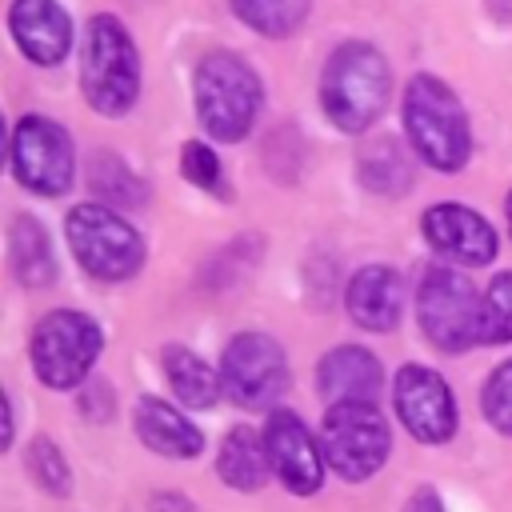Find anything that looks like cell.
Wrapping results in <instances>:
<instances>
[{"label": "cell", "mask_w": 512, "mask_h": 512, "mask_svg": "<svg viewBox=\"0 0 512 512\" xmlns=\"http://www.w3.org/2000/svg\"><path fill=\"white\" fill-rule=\"evenodd\" d=\"M388 88H392V76L384 56L364 40H348L324 64L320 104L340 132H364L380 120L388 104Z\"/></svg>", "instance_id": "6da1fadb"}, {"label": "cell", "mask_w": 512, "mask_h": 512, "mask_svg": "<svg viewBox=\"0 0 512 512\" xmlns=\"http://www.w3.org/2000/svg\"><path fill=\"white\" fill-rule=\"evenodd\" d=\"M404 128H408L412 152L440 172H460L472 156V132H468V116H464L460 100L452 96V88L444 80H436L428 72L408 80Z\"/></svg>", "instance_id": "7a4b0ae2"}, {"label": "cell", "mask_w": 512, "mask_h": 512, "mask_svg": "<svg viewBox=\"0 0 512 512\" xmlns=\"http://www.w3.org/2000/svg\"><path fill=\"white\" fill-rule=\"evenodd\" d=\"M192 92H196V116H200V124L216 140L236 144L256 124V112H260V76L248 68L244 56H236V52H212V56H204L196 64Z\"/></svg>", "instance_id": "3957f363"}, {"label": "cell", "mask_w": 512, "mask_h": 512, "mask_svg": "<svg viewBox=\"0 0 512 512\" xmlns=\"http://www.w3.org/2000/svg\"><path fill=\"white\" fill-rule=\"evenodd\" d=\"M84 100L104 116H124L140 92V56L116 16H92L80 64Z\"/></svg>", "instance_id": "277c9868"}, {"label": "cell", "mask_w": 512, "mask_h": 512, "mask_svg": "<svg viewBox=\"0 0 512 512\" xmlns=\"http://www.w3.org/2000/svg\"><path fill=\"white\" fill-rule=\"evenodd\" d=\"M68 244L80 268L96 280H128L144 264V240L140 232L112 208V204H76L68 212Z\"/></svg>", "instance_id": "5b68a950"}, {"label": "cell", "mask_w": 512, "mask_h": 512, "mask_svg": "<svg viewBox=\"0 0 512 512\" xmlns=\"http://www.w3.org/2000/svg\"><path fill=\"white\" fill-rule=\"evenodd\" d=\"M480 292L452 264H432L416 288V312L424 336L440 352H464L480 344Z\"/></svg>", "instance_id": "8992f818"}, {"label": "cell", "mask_w": 512, "mask_h": 512, "mask_svg": "<svg viewBox=\"0 0 512 512\" xmlns=\"http://www.w3.org/2000/svg\"><path fill=\"white\" fill-rule=\"evenodd\" d=\"M320 448H324V460L336 476L368 480L388 460V448H392L388 420L368 400L328 404V416L320 424Z\"/></svg>", "instance_id": "52a82bcc"}, {"label": "cell", "mask_w": 512, "mask_h": 512, "mask_svg": "<svg viewBox=\"0 0 512 512\" xmlns=\"http://www.w3.org/2000/svg\"><path fill=\"white\" fill-rule=\"evenodd\" d=\"M100 344H104V332L92 316L72 308L48 312L32 328V368L48 388H76L92 372Z\"/></svg>", "instance_id": "ba28073f"}, {"label": "cell", "mask_w": 512, "mask_h": 512, "mask_svg": "<svg viewBox=\"0 0 512 512\" xmlns=\"http://www.w3.org/2000/svg\"><path fill=\"white\" fill-rule=\"evenodd\" d=\"M220 384H224V396L236 400L240 408H268L288 388L284 348L264 332L232 336L220 356Z\"/></svg>", "instance_id": "9c48e42d"}, {"label": "cell", "mask_w": 512, "mask_h": 512, "mask_svg": "<svg viewBox=\"0 0 512 512\" xmlns=\"http://www.w3.org/2000/svg\"><path fill=\"white\" fill-rule=\"evenodd\" d=\"M72 140L48 116H20L12 128V172L24 188L40 196H60L72 188Z\"/></svg>", "instance_id": "30bf717a"}, {"label": "cell", "mask_w": 512, "mask_h": 512, "mask_svg": "<svg viewBox=\"0 0 512 512\" xmlns=\"http://www.w3.org/2000/svg\"><path fill=\"white\" fill-rule=\"evenodd\" d=\"M392 404H396L400 424L416 440H424V444L452 440V432H456V400H452V388L444 384L440 372H432L424 364H404L396 372V384H392Z\"/></svg>", "instance_id": "8fae6325"}, {"label": "cell", "mask_w": 512, "mask_h": 512, "mask_svg": "<svg viewBox=\"0 0 512 512\" xmlns=\"http://www.w3.org/2000/svg\"><path fill=\"white\" fill-rule=\"evenodd\" d=\"M264 448L272 460V472L280 476V484L296 496H312L324 484V448L312 440L308 424L288 412L276 408L264 420Z\"/></svg>", "instance_id": "7c38bea8"}, {"label": "cell", "mask_w": 512, "mask_h": 512, "mask_svg": "<svg viewBox=\"0 0 512 512\" xmlns=\"http://www.w3.org/2000/svg\"><path fill=\"white\" fill-rule=\"evenodd\" d=\"M420 224H424V240L456 264H488L496 256L492 224L464 204H432Z\"/></svg>", "instance_id": "4fadbf2b"}, {"label": "cell", "mask_w": 512, "mask_h": 512, "mask_svg": "<svg viewBox=\"0 0 512 512\" xmlns=\"http://www.w3.org/2000/svg\"><path fill=\"white\" fill-rule=\"evenodd\" d=\"M8 32L32 64H60L72 48V20L56 0H12Z\"/></svg>", "instance_id": "5bb4252c"}, {"label": "cell", "mask_w": 512, "mask_h": 512, "mask_svg": "<svg viewBox=\"0 0 512 512\" xmlns=\"http://www.w3.org/2000/svg\"><path fill=\"white\" fill-rule=\"evenodd\" d=\"M384 388V368L380 360L360 348V344H340L316 364V392L328 404H348V400H368L376 404Z\"/></svg>", "instance_id": "9a60e30c"}, {"label": "cell", "mask_w": 512, "mask_h": 512, "mask_svg": "<svg viewBox=\"0 0 512 512\" xmlns=\"http://www.w3.org/2000/svg\"><path fill=\"white\" fill-rule=\"evenodd\" d=\"M344 304H348V316L368 328V332H388L396 328L400 320V308H404V284L392 268L384 264H368L360 268L352 280H348V292H344Z\"/></svg>", "instance_id": "2e32d148"}, {"label": "cell", "mask_w": 512, "mask_h": 512, "mask_svg": "<svg viewBox=\"0 0 512 512\" xmlns=\"http://www.w3.org/2000/svg\"><path fill=\"white\" fill-rule=\"evenodd\" d=\"M136 436H140L152 452L172 456V460H192V456H200V448H204L200 428H196L188 416H180L172 404L156 400V396H144V400L136 404Z\"/></svg>", "instance_id": "e0dca14e"}, {"label": "cell", "mask_w": 512, "mask_h": 512, "mask_svg": "<svg viewBox=\"0 0 512 512\" xmlns=\"http://www.w3.org/2000/svg\"><path fill=\"white\" fill-rule=\"evenodd\" d=\"M268 448H264V436H256L248 424H236L224 444H220V456H216V472L228 488L236 492H256L264 480H268Z\"/></svg>", "instance_id": "ac0fdd59"}, {"label": "cell", "mask_w": 512, "mask_h": 512, "mask_svg": "<svg viewBox=\"0 0 512 512\" xmlns=\"http://www.w3.org/2000/svg\"><path fill=\"white\" fill-rule=\"evenodd\" d=\"M8 256H12V272L24 288H48L56 280V260H52V244L48 232L40 228V220L32 216H16L8 228Z\"/></svg>", "instance_id": "d6986e66"}, {"label": "cell", "mask_w": 512, "mask_h": 512, "mask_svg": "<svg viewBox=\"0 0 512 512\" xmlns=\"http://www.w3.org/2000/svg\"><path fill=\"white\" fill-rule=\"evenodd\" d=\"M360 180L368 192H388L400 196L412 188V160L392 136H376L360 152Z\"/></svg>", "instance_id": "ffe728a7"}, {"label": "cell", "mask_w": 512, "mask_h": 512, "mask_svg": "<svg viewBox=\"0 0 512 512\" xmlns=\"http://www.w3.org/2000/svg\"><path fill=\"white\" fill-rule=\"evenodd\" d=\"M164 372H168V384H172V392L180 396L184 408H212L220 388H224L220 376L180 344L164 348Z\"/></svg>", "instance_id": "44dd1931"}, {"label": "cell", "mask_w": 512, "mask_h": 512, "mask_svg": "<svg viewBox=\"0 0 512 512\" xmlns=\"http://www.w3.org/2000/svg\"><path fill=\"white\" fill-rule=\"evenodd\" d=\"M88 184L100 196V204H116V208H140L144 204V192H148L144 180H136L116 152H96L92 156Z\"/></svg>", "instance_id": "7402d4cb"}, {"label": "cell", "mask_w": 512, "mask_h": 512, "mask_svg": "<svg viewBox=\"0 0 512 512\" xmlns=\"http://www.w3.org/2000/svg\"><path fill=\"white\" fill-rule=\"evenodd\" d=\"M232 8L248 28L272 40L296 32L308 16V0H232Z\"/></svg>", "instance_id": "603a6c76"}, {"label": "cell", "mask_w": 512, "mask_h": 512, "mask_svg": "<svg viewBox=\"0 0 512 512\" xmlns=\"http://www.w3.org/2000/svg\"><path fill=\"white\" fill-rule=\"evenodd\" d=\"M512 340V272H500L480 300V344Z\"/></svg>", "instance_id": "cb8c5ba5"}, {"label": "cell", "mask_w": 512, "mask_h": 512, "mask_svg": "<svg viewBox=\"0 0 512 512\" xmlns=\"http://www.w3.org/2000/svg\"><path fill=\"white\" fill-rule=\"evenodd\" d=\"M28 472H32V480H36L44 492H52V496H68V492H72V468H68L64 452H60L48 436H36V440L28 444Z\"/></svg>", "instance_id": "d4e9b609"}, {"label": "cell", "mask_w": 512, "mask_h": 512, "mask_svg": "<svg viewBox=\"0 0 512 512\" xmlns=\"http://www.w3.org/2000/svg\"><path fill=\"white\" fill-rule=\"evenodd\" d=\"M484 416L492 428L512 436V360H504L484 384Z\"/></svg>", "instance_id": "484cf974"}, {"label": "cell", "mask_w": 512, "mask_h": 512, "mask_svg": "<svg viewBox=\"0 0 512 512\" xmlns=\"http://www.w3.org/2000/svg\"><path fill=\"white\" fill-rule=\"evenodd\" d=\"M180 172H184V180H192L196 188L224 196V192H220V160H216V152H212L208 144L188 140V144L180 148Z\"/></svg>", "instance_id": "4316f807"}, {"label": "cell", "mask_w": 512, "mask_h": 512, "mask_svg": "<svg viewBox=\"0 0 512 512\" xmlns=\"http://www.w3.org/2000/svg\"><path fill=\"white\" fill-rule=\"evenodd\" d=\"M404 512H444V504H440V496H436L432 488H420V492L408 496Z\"/></svg>", "instance_id": "83f0119b"}, {"label": "cell", "mask_w": 512, "mask_h": 512, "mask_svg": "<svg viewBox=\"0 0 512 512\" xmlns=\"http://www.w3.org/2000/svg\"><path fill=\"white\" fill-rule=\"evenodd\" d=\"M152 512H196L184 496H172V492H160V496H152Z\"/></svg>", "instance_id": "f1b7e54d"}, {"label": "cell", "mask_w": 512, "mask_h": 512, "mask_svg": "<svg viewBox=\"0 0 512 512\" xmlns=\"http://www.w3.org/2000/svg\"><path fill=\"white\" fill-rule=\"evenodd\" d=\"M504 212H508V228H512V192H508V200H504Z\"/></svg>", "instance_id": "f546056e"}]
</instances>
